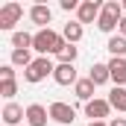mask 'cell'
Here are the masks:
<instances>
[{
  "instance_id": "cell-27",
  "label": "cell",
  "mask_w": 126,
  "mask_h": 126,
  "mask_svg": "<svg viewBox=\"0 0 126 126\" xmlns=\"http://www.w3.org/2000/svg\"><path fill=\"white\" fill-rule=\"evenodd\" d=\"M123 12H126V0H123Z\"/></svg>"
},
{
  "instance_id": "cell-11",
  "label": "cell",
  "mask_w": 126,
  "mask_h": 126,
  "mask_svg": "<svg viewBox=\"0 0 126 126\" xmlns=\"http://www.w3.org/2000/svg\"><path fill=\"white\" fill-rule=\"evenodd\" d=\"M109 73H111V82L117 88H126V59H109Z\"/></svg>"
},
{
  "instance_id": "cell-19",
  "label": "cell",
  "mask_w": 126,
  "mask_h": 126,
  "mask_svg": "<svg viewBox=\"0 0 126 126\" xmlns=\"http://www.w3.org/2000/svg\"><path fill=\"white\" fill-rule=\"evenodd\" d=\"M32 41H35V35H30V32H12V47L15 50H32Z\"/></svg>"
},
{
  "instance_id": "cell-20",
  "label": "cell",
  "mask_w": 126,
  "mask_h": 126,
  "mask_svg": "<svg viewBox=\"0 0 126 126\" xmlns=\"http://www.w3.org/2000/svg\"><path fill=\"white\" fill-rule=\"evenodd\" d=\"M76 56H79L76 44H64L62 53H59V64H73V62H76Z\"/></svg>"
},
{
  "instance_id": "cell-4",
  "label": "cell",
  "mask_w": 126,
  "mask_h": 126,
  "mask_svg": "<svg viewBox=\"0 0 126 126\" xmlns=\"http://www.w3.org/2000/svg\"><path fill=\"white\" fill-rule=\"evenodd\" d=\"M100 15H103V3H100V0H82L79 9H76L79 24H97Z\"/></svg>"
},
{
  "instance_id": "cell-12",
  "label": "cell",
  "mask_w": 126,
  "mask_h": 126,
  "mask_svg": "<svg viewBox=\"0 0 126 126\" xmlns=\"http://www.w3.org/2000/svg\"><path fill=\"white\" fill-rule=\"evenodd\" d=\"M56 85H76L79 76H76V67L73 64H56V73H53Z\"/></svg>"
},
{
  "instance_id": "cell-23",
  "label": "cell",
  "mask_w": 126,
  "mask_h": 126,
  "mask_svg": "<svg viewBox=\"0 0 126 126\" xmlns=\"http://www.w3.org/2000/svg\"><path fill=\"white\" fill-rule=\"evenodd\" d=\"M62 9L64 12H73V9H79V3L76 0H62Z\"/></svg>"
},
{
  "instance_id": "cell-2",
  "label": "cell",
  "mask_w": 126,
  "mask_h": 126,
  "mask_svg": "<svg viewBox=\"0 0 126 126\" xmlns=\"http://www.w3.org/2000/svg\"><path fill=\"white\" fill-rule=\"evenodd\" d=\"M123 3L120 0H109V3H103V15H100V21H97V30L100 32H111L120 27V21H123Z\"/></svg>"
},
{
  "instance_id": "cell-17",
  "label": "cell",
  "mask_w": 126,
  "mask_h": 126,
  "mask_svg": "<svg viewBox=\"0 0 126 126\" xmlns=\"http://www.w3.org/2000/svg\"><path fill=\"white\" fill-rule=\"evenodd\" d=\"M109 106L111 109H117L120 114H126V88H111V94H109Z\"/></svg>"
},
{
  "instance_id": "cell-22",
  "label": "cell",
  "mask_w": 126,
  "mask_h": 126,
  "mask_svg": "<svg viewBox=\"0 0 126 126\" xmlns=\"http://www.w3.org/2000/svg\"><path fill=\"white\" fill-rule=\"evenodd\" d=\"M15 79V64H3L0 67V82H12Z\"/></svg>"
},
{
  "instance_id": "cell-1",
  "label": "cell",
  "mask_w": 126,
  "mask_h": 126,
  "mask_svg": "<svg viewBox=\"0 0 126 126\" xmlns=\"http://www.w3.org/2000/svg\"><path fill=\"white\" fill-rule=\"evenodd\" d=\"M64 44H67V41H64L62 32H56V30H38L35 32V41H32V50L41 53V56H59Z\"/></svg>"
},
{
  "instance_id": "cell-9",
  "label": "cell",
  "mask_w": 126,
  "mask_h": 126,
  "mask_svg": "<svg viewBox=\"0 0 126 126\" xmlns=\"http://www.w3.org/2000/svg\"><path fill=\"white\" fill-rule=\"evenodd\" d=\"M47 117H50V109H44L41 103L27 106V123L30 126H47Z\"/></svg>"
},
{
  "instance_id": "cell-14",
  "label": "cell",
  "mask_w": 126,
  "mask_h": 126,
  "mask_svg": "<svg viewBox=\"0 0 126 126\" xmlns=\"http://www.w3.org/2000/svg\"><path fill=\"white\" fill-rule=\"evenodd\" d=\"M88 79H91L94 85H106V82H111V73H109V64H103V62H94V67L88 70Z\"/></svg>"
},
{
  "instance_id": "cell-18",
  "label": "cell",
  "mask_w": 126,
  "mask_h": 126,
  "mask_svg": "<svg viewBox=\"0 0 126 126\" xmlns=\"http://www.w3.org/2000/svg\"><path fill=\"white\" fill-rule=\"evenodd\" d=\"M32 62H35V59H32V53H30V50H12V56H9V64H15V67H24V70H27Z\"/></svg>"
},
{
  "instance_id": "cell-8",
  "label": "cell",
  "mask_w": 126,
  "mask_h": 126,
  "mask_svg": "<svg viewBox=\"0 0 126 126\" xmlns=\"http://www.w3.org/2000/svg\"><path fill=\"white\" fill-rule=\"evenodd\" d=\"M30 21L35 27H41V30H50V21H53V12H50V6H44V3H35L30 9Z\"/></svg>"
},
{
  "instance_id": "cell-21",
  "label": "cell",
  "mask_w": 126,
  "mask_h": 126,
  "mask_svg": "<svg viewBox=\"0 0 126 126\" xmlns=\"http://www.w3.org/2000/svg\"><path fill=\"white\" fill-rule=\"evenodd\" d=\"M15 94H18V79H12V82H0V97H6V100L12 103Z\"/></svg>"
},
{
  "instance_id": "cell-7",
  "label": "cell",
  "mask_w": 126,
  "mask_h": 126,
  "mask_svg": "<svg viewBox=\"0 0 126 126\" xmlns=\"http://www.w3.org/2000/svg\"><path fill=\"white\" fill-rule=\"evenodd\" d=\"M111 114V106H109V100H91V103H85V117H91V120H106Z\"/></svg>"
},
{
  "instance_id": "cell-13",
  "label": "cell",
  "mask_w": 126,
  "mask_h": 126,
  "mask_svg": "<svg viewBox=\"0 0 126 126\" xmlns=\"http://www.w3.org/2000/svg\"><path fill=\"white\" fill-rule=\"evenodd\" d=\"M94 88L97 85L85 76V79H79V82L73 85V94H76V100H82V103H91V100H94Z\"/></svg>"
},
{
  "instance_id": "cell-5",
  "label": "cell",
  "mask_w": 126,
  "mask_h": 126,
  "mask_svg": "<svg viewBox=\"0 0 126 126\" xmlns=\"http://www.w3.org/2000/svg\"><path fill=\"white\" fill-rule=\"evenodd\" d=\"M24 18V6L21 3H6V6H0V30H12L18 21Z\"/></svg>"
},
{
  "instance_id": "cell-15",
  "label": "cell",
  "mask_w": 126,
  "mask_h": 126,
  "mask_svg": "<svg viewBox=\"0 0 126 126\" xmlns=\"http://www.w3.org/2000/svg\"><path fill=\"white\" fill-rule=\"evenodd\" d=\"M106 50L111 53V59H126V38L123 35H111L109 44H106Z\"/></svg>"
},
{
  "instance_id": "cell-24",
  "label": "cell",
  "mask_w": 126,
  "mask_h": 126,
  "mask_svg": "<svg viewBox=\"0 0 126 126\" xmlns=\"http://www.w3.org/2000/svg\"><path fill=\"white\" fill-rule=\"evenodd\" d=\"M109 126H126V117H111Z\"/></svg>"
},
{
  "instance_id": "cell-25",
  "label": "cell",
  "mask_w": 126,
  "mask_h": 126,
  "mask_svg": "<svg viewBox=\"0 0 126 126\" xmlns=\"http://www.w3.org/2000/svg\"><path fill=\"white\" fill-rule=\"evenodd\" d=\"M117 32H120V35L126 38V15H123V21H120V27H117Z\"/></svg>"
},
{
  "instance_id": "cell-10",
  "label": "cell",
  "mask_w": 126,
  "mask_h": 126,
  "mask_svg": "<svg viewBox=\"0 0 126 126\" xmlns=\"http://www.w3.org/2000/svg\"><path fill=\"white\" fill-rule=\"evenodd\" d=\"M21 120H27V109L18 106V103H6V109H3V123L6 126H18Z\"/></svg>"
},
{
  "instance_id": "cell-3",
  "label": "cell",
  "mask_w": 126,
  "mask_h": 126,
  "mask_svg": "<svg viewBox=\"0 0 126 126\" xmlns=\"http://www.w3.org/2000/svg\"><path fill=\"white\" fill-rule=\"evenodd\" d=\"M53 73H56V64L50 62V56H38V59L24 70V79H27L30 85H35V82H41V79H47V76H53Z\"/></svg>"
},
{
  "instance_id": "cell-6",
  "label": "cell",
  "mask_w": 126,
  "mask_h": 126,
  "mask_svg": "<svg viewBox=\"0 0 126 126\" xmlns=\"http://www.w3.org/2000/svg\"><path fill=\"white\" fill-rule=\"evenodd\" d=\"M50 117L56 123H62V126H70L76 120V109L67 106V103H62V100H56V103H50Z\"/></svg>"
},
{
  "instance_id": "cell-26",
  "label": "cell",
  "mask_w": 126,
  "mask_h": 126,
  "mask_svg": "<svg viewBox=\"0 0 126 126\" xmlns=\"http://www.w3.org/2000/svg\"><path fill=\"white\" fill-rule=\"evenodd\" d=\"M88 126H109V123H106V120H91Z\"/></svg>"
},
{
  "instance_id": "cell-16",
  "label": "cell",
  "mask_w": 126,
  "mask_h": 126,
  "mask_svg": "<svg viewBox=\"0 0 126 126\" xmlns=\"http://www.w3.org/2000/svg\"><path fill=\"white\" fill-rule=\"evenodd\" d=\"M82 24L79 21H70V24H64V30H62V35H64V41L67 44H76V41H82Z\"/></svg>"
}]
</instances>
